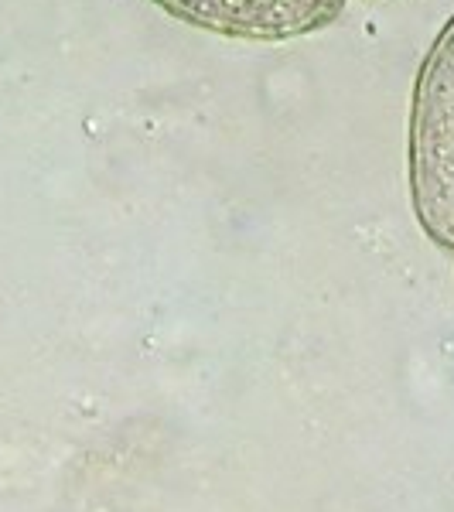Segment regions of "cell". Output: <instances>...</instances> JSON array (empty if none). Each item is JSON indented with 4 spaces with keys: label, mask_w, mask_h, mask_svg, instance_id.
Here are the masks:
<instances>
[{
    "label": "cell",
    "mask_w": 454,
    "mask_h": 512,
    "mask_svg": "<svg viewBox=\"0 0 454 512\" xmlns=\"http://www.w3.org/2000/svg\"><path fill=\"white\" fill-rule=\"evenodd\" d=\"M410 192L424 233L454 250V18L420 65L410 110Z\"/></svg>",
    "instance_id": "1"
},
{
    "label": "cell",
    "mask_w": 454,
    "mask_h": 512,
    "mask_svg": "<svg viewBox=\"0 0 454 512\" xmlns=\"http://www.w3.org/2000/svg\"><path fill=\"white\" fill-rule=\"evenodd\" d=\"M171 18L226 38L287 41L332 24L345 0H154Z\"/></svg>",
    "instance_id": "2"
}]
</instances>
